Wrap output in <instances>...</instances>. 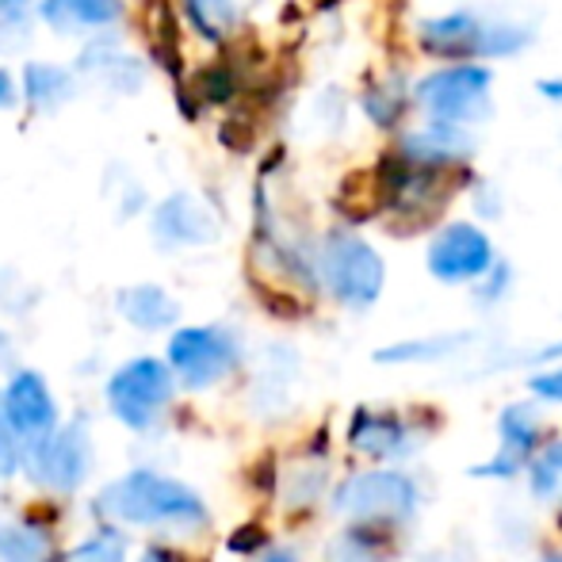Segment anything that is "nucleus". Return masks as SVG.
<instances>
[{
    "label": "nucleus",
    "mask_w": 562,
    "mask_h": 562,
    "mask_svg": "<svg viewBox=\"0 0 562 562\" xmlns=\"http://www.w3.org/2000/svg\"><path fill=\"white\" fill-rule=\"evenodd\" d=\"M15 104V81H12V74L8 69H0V112L4 108H12Z\"/></svg>",
    "instance_id": "26"
},
{
    "label": "nucleus",
    "mask_w": 562,
    "mask_h": 562,
    "mask_svg": "<svg viewBox=\"0 0 562 562\" xmlns=\"http://www.w3.org/2000/svg\"><path fill=\"white\" fill-rule=\"evenodd\" d=\"M268 562H295V559H291V555H272Z\"/></svg>",
    "instance_id": "29"
},
{
    "label": "nucleus",
    "mask_w": 562,
    "mask_h": 562,
    "mask_svg": "<svg viewBox=\"0 0 562 562\" xmlns=\"http://www.w3.org/2000/svg\"><path fill=\"white\" fill-rule=\"evenodd\" d=\"M322 280L348 306H371L383 291V260L368 241L334 234L322 245Z\"/></svg>",
    "instance_id": "3"
},
{
    "label": "nucleus",
    "mask_w": 562,
    "mask_h": 562,
    "mask_svg": "<svg viewBox=\"0 0 562 562\" xmlns=\"http://www.w3.org/2000/svg\"><path fill=\"white\" fill-rule=\"evenodd\" d=\"M184 12L192 27L207 38H223L237 20L234 0H184Z\"/></svg>",
    "instance_id": "20"
},
{
    "label": "nucleus",
    "mask_w": 562,
    "mask_h": 562,
    "mask_svg": "<svg viewBox=\"0 0 562 562\" xmlns=\"http://www.w3.org/2000/svg\"><path fill=\"white\" fill-rule=\"evenodd\" d=\"M69 562H123V543L115 536H100V540H89L85 548H77Z\"/></svg>",
    "instance_id": "22"
},
{
    "label": "nucleus",
    "mask_w": 562,
    "mask_h": 562,
    "mask_svg": "<svg viewBox=\"0 0 562 562\" xmlns=\"http://www.w3.org/2000/svg\"><path fill=\"white\" fill-rule=\"evenodd\" d=\"M540 92H548L551 100H562V81H540Z\"/></svg>",
    "instance_id": "27"
},
{
    "label": "nucleus",
    "mask_w": 562,
    "mask_h": 562,
    "mask_svg": "<svg viewBox=\"0 0 562 562\" xmlns=\"http://www.w3.org/2000/svg\"><path fill=\"white\" fill-rule=\"evenodd\" d=\"M108 398L123 425L131 429H149L154 417L169 406L172 398V375L165 363L157 360H131L119 368L108 383Z\"/></svg>",
    "instance_id": "5"
},
{
    "label": "nucleus",
    "mask_w": 562,
    "mask_h": 562,
    "mask_svg": "<svg viewBox=\"0 0 562 562\" xmlns=\"http://www.w3.org/2000/svg\"><path fill=\"white\" fill-rule=\"evenodd\" d=\"M89 459H92L89 432H85L81 425H69L66 432H58V437L46 440V445L38 448L35 471L46 486L74 490V486H81L85 471H89Z\"/></svg>",
    "instance_id": "11"
},
{
    "label": "nucleus",
    "mask_w": 562,
    "mask_h": 562,
    "mask_svg": "<svg viewBox=\"0 0 562 562\" xmlns=\"http://www.w3.org/2000/svg\"><path fill=\"white\" fill-rule=\"evenodd\" d=\"M536 437H540V425H536V417L528 414L525 406L505 409L502 414V445L505 448L494 463L479 467V474H513L520 467V459L536 448Z\"/></svg>",
    "instance_id": "17"
},
{
    "label": "nucleus",
    "mask_w": 562,
    "mask_h": 562,
    "mask_svg": "<svg viewBox=\"0 0 562 562\" xmlns=\"http://www.w3.org/2000/svg\"><path fill=\"white\" fill-rule=\"evenodd\" d=\"M4 417L15 432L23 437H46L54 429V398L46 391L43 375L35 371H20L4 391Z\"/></svg>",
    "instance_id": "12"
},
{
    "label": "nucleus",
    "mask_w": 562,
    "mask_h": 562,
    "mask_svg": "<svg viewBox=\"0 0 562 562\" xmlns=\"http://www.w3.org/2000/svg\"><path fill=\"white\" fill-rule=\"evenodd\" d=\"M490 265H494V249H490V237L479 226L451 223L429 245V268L445 283L479 280V276L490 272Z\"/></svg>",
    "instance_id": "8"
},
{
    "label": "nucleus",
    "mask_w": 562,
    "mask_h": 562,
    "mask_svg": "<svg viewBox=\"0 0 562 562\" xmlns=\"http://www.w3.org/2000/svg\"><path fill=\"white\" fill-rule=\"evenodd\" d=\"M169 360L188 386H211L237 363V345L229 334L211 326L180 329L169 345Z\"/></svg>",
    "instance_id": "7"
},
{
    "label": "nucleus",
    "mask_w": 562,
    "mask_h": 562,
    "mask_svg": "<svg viewBox=\"0 0 562 562\" xmlns=\"http://www.w3.org/2000/svg\"><path fill=\"white\" fill-rule=\"evenodd\" d=\"M0 559L4 562H54L50 540L27 525L0 528Z\"/></svg>",
    "instance_id": "19"
},
{
    "label": "nucleus",
    "mask_w": 562,
    "mask_h": 562,
    "mask_svg": "<svg viewBox=\"0 0 562 562\" xmlns=\"http://www.w3.org/2000/svg\"><path fill=\"white\" fill-rule=\"evenodd\" d=\"M74 97H77V74H69L58 61H31L23 69V100L35 112H58Z\"/></svg>",
    "instance_id": "15"
},
{
    "label": "nucleus",
    "mask_w": 562,
    "mask_h": 562,
    "mask_svg": "<svg viewBox=\"0 0 562 562\" xmlns=\"http://www.w3.org/2000/svg\"><path fill=\"white\" fill-rule=\"evenodd\" d=\"M35 4V0H0V20H23V12Z\"/></svg>",
    "instance_id": "25"
},
{
    "label": "nucleus",
    "mask_w": 562,
    "mask_h": 562,
    "mask_svg": "<svg viewBox=\"0 0 562 562\" xmlns=\"http://www.w3.org/2000/svg\"><path fill=\"white\" fill-rule=\"evenodd\" d=\"M119 314L138 329H169L177 322L180 306L172 303V295L157 283H138V288L119 291Z\"/></svg>",
    "instance_id": "16"
},
{
    "label": "nucleus",
    "mask_w": 562,
    "mask_h": 562,
    "mask_svg": "<svg viewBox=\"0 0 562 562\" xmlns=\"http://www.w3.org/2000/svg\"><path fill=\"white\" fill-rule=\"evenodd\" d=\"M532 391L543 394V398L562 402V371H551V375H536L532 379Z\"/></svg>",
    "instance_id": "24"
},
{
    "label": "nucleus",
    "mask_w": 562,
    "mask_h": 562,
    "mask_svg": "<svg viewBox=\"0 0 562 562\" xmlns=\"http://www.w3.org/2000/svg\"><path fill=\"white\" fill-rule=\"evenodd\" d=\"M146 562H172V559L165 555V551H149V555H146Z\"/></svg>",
    "instance_id": "28"
},
{
    "label": "nucleus",
    "mask_w": 562,
    "mask_h": 562,
    "mask_svg": "<svg viewBox=\"0 0 562 562\" xmlns=\"http://www.w3.org/2000/svg\"><path fill=\"white\" fill-rule=\"evenodd\" d=\"M15 467H20V448H15L12 425H8L4 402H0V479H8V474H12Z\"/></svg>",
    "instance_id": "23"
},
{
    "label": "nucleus",
    "mask_w": 562,
    "mask_h": 562,
    "mask_svg": "<svg viewBox=\"0 0 562 562\" xmlns=\"http://www.w3.org/2000/svg\"><path fill=\"white\" fill-rule=\"evenodd\" d=\"M562 482V445H555V448H548L540 456V463H536V494H551Z\"/></svg>",
    "instance_id": "21"
},
{
    "label": "nucleus",
    "mask_w": 562,
    "mask_h": 562,
    "mask_svg": "<svg viewBox=\"0 0 562 562\" xmlns=\"http://www.w3.org/2000/svg\"><path fill=\"white\" fill-rule=\"evenodd\" d=\"M100 513L126 525H203L207 509L188 486L161 474H126L100 494Z\"/></svg>",
    "instance_id": "1"
},
{
    "label": "nucleus",
    "mask_w": 562,
    "mask_h": 562,
    "mask_svg": "<svg viewBox=\"0 0 562 562\" xmlns=\"http://www.w3.org/2000/svg\"><path fill=\"white\" fill-rule=\"evenodd\" d=\"M352 445H360L371 456H394V451H406V432L391 417L360 414V422L352 425Z\"/></svg>",
    "instance_id": "18"
},
{
    "label": "nucleus",
    "mask_w": 562,
    "mask_h": 562,
    "mask_svg": "<svg viewBox=\"0 0 562 562\" xmlns=\"http://www.w3.org/2000/svg\"><path fill=\"white\" fill-rule=\"evenodd\" d=\"M528 27L494 20L479 12H451L440 20L422 23V43L440 58H494V54H517L528 46Z\"/></svg>",
    "instance_id": "2"
},
{
    "label": "nucleus",
    "mask_w": 562,
    "mask_h": 562,
    "mask_svg": "<svg viewBox=\"0 0 562 562\" xmlns=\"http://www.w3.org/2000/svg\"><path fill=\"white\" fill-rule=\"evenodd\" d=\"M543 562H562V559H559V555H551V559H543Z\"/></svg>",
    "instance_id": "30"
},
{
    "label": "nucleus",
    "mask_w": 562,
    "mask_h": 562,
    "mask_svg": "<svg viewBox=\"0 0 562 562\" xmlns=\"http://www.w3.org/2000/svg\"><path fill=\"white\" fill-rule=\"evenodd\" d=\"M123 0H43V20L58 35H97L123 20Z\"/></svg>",
    "instance_id": "13"
},
{
    "label": "nucleus",
    "mask_w": 562,
    "mask_h": 562,
    "mask_svg": "<svg viewBox=\"0 0 562 562\" xmlns=\"http://www.w3.org/2000/svg\"><path fill=\"white\" fill-rule=\"evenodd\" d=\"M417 490L402 474H360L337 490V513L352 520H406Z\"/></svg>",
    "instance_id": "6"
},
{
    "label": "nucleus",
    "mask_w": 562,
    "mask_h": 562,
    "mask_svg": "<svg viewBox=\"0 0 562 562\" xmlns=\"http://www.w3.org/2000/svg\"><path fill=\"white\" fill-rule=\"evenodd\" d=\"M77 74L85 81L108 89L112 97H134L146 85V66L134 54H126L119 43H112L108 35L104 38L97 35V43L85 46L81 61H77Z\"/></svg>",
    "instance_id": "10"
},
{
    "label": "nucleus",
    "mask_w": 562,
    "mask_h": 562,
    "mask_svg": "<svg viewBox=\"0 0 562 562\" xmlns=\"http://www.w3.org/2000/svg\"><path fill=\"white\" fill-rule=\"evenodd\" d=\"M467 149H471V138L463 134V126L432 119L425 131L409 134V138H406V154H402V157H406V161H414V165H429V169H437V165L459 161Z\"/></svg>",
    "instance_id": "14"
},
{
    "label": "nucleus",
    "mask_w": 562,
    "mask_h": 562,
    "mask_svg": "<svg viewBox=\"0 0 562 562\" xmlns=\"http://www.w3.org/2000/svg\"><path fill=\"white\" fill-rule=\"evenodd\" d=\"M154 237L165 245H207L218 237V218L200 195L172 192L154 207Z\"/></svg>",
    "instance_id": "9"
},
{
    "label": "nucleus",
    "mask_w": 562,
    "mask_h": 562,
    "mask_svg": "<svg viewBox=\"0 0 562 562\" xmlns=\"http://www.w3.org/2000/svg\"><path fill=\"white\" fill-rule=\"evenodd\" d=\"M417 104L440 123H474L490 112V69L451 66L417 85Z\"/></svg>",
    "instance_id": "4"
}]
</instances>
